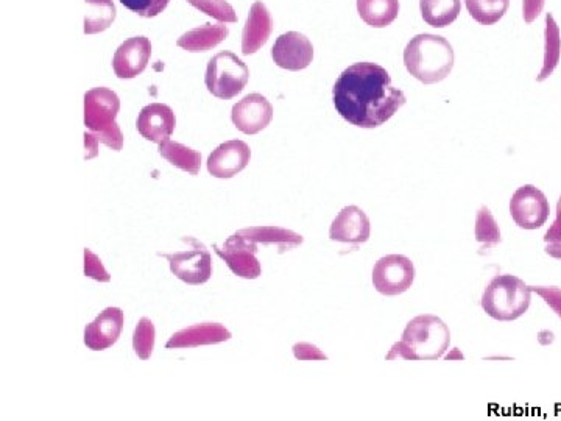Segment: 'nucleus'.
<instances>
[{"label":"nucleus","mask_w":561,"mask_h":421,"mask_svg":"<svg viewBox=\"0 0 561 421\" xmlns=\"http://www.w3.org/2000/svg\"><path fill=\"white\" fill-rule=\"evenodd\" d=\"M231 119L237 130L245 135H256L269 127L272 122V103L262 94H250L234 105Z\"/></svg>","instance_id":"12"},{"label":"nucleus","mask_w":561,"mask_h":421,"mask_svg":"<svg viewBox=\"0 0 561 421\" xmlns=\"http://www.w3.org/2000/svg\"><path fill=\"white\" fill-rule=\"evenodd\" d=\"M159 155L166 158L172 166L184 170L187 174L198 175L202 167V155L191 147L183 146L180 142L170 139L159 144Z\"/></svg>","instance_id":"25"},{"label":"nucleus","mask_w":561,"mask_h":421,"mask_svg":"<svg viewBox=\"0 0 561 421\" xmlns=\"http://www.w3.org/2000/svg\"><path fill=\"white\" fill-rule=\"evenodd\" d=\"M451 344V331L440 317L418 315L407 323L403 337L390 348L387 361H437Z\"/></svg>","instance_id":"2"},{"label":"nucleus","mask_w":561,"mask_h":421,"mask_svg":"<svg viewBox=\"0 0 561 421\" xmlns=\"http://www.w3.org/2000/svg\"><path fill=\"white\" fill-rule=\"evenodd\" d=\"M230 35V30L223 22L220 24H205L198 29L191 30V32L184 33L178 39V47L192 52V54H200V52H208L219 46L222 41H225Z\"/></svg>","instance_id":"20"},{"label":"nucleus","mask_w":561,"mask_h":421,"mask_svg":"<svg viewBox=\"0 0 561 421\" xmlns=\"http://www.w3.org/2000/svg\"><path fill=\"white\" fill-rule=\"evenodd\" d=\"M532 289L515 275H498L485 287L482 309L498 322H513L529 311Z\"/></svg>","instance_id":"4"},{"label":"nucleus","mask_w":561,"mask_h":421,"mask_svg":"<svg viewBox=\"0 0 561 421\" xmlns=\"http://www.w3.org/2000/svg\"><path fill=\"white\" fill-rule=\"evenodd\" d=\"M250 71L247 64L231 52H220L209 61L205 83L217 99H234L247 86Z\"/></svg>","instance_id":"5"},{"label":"nucleus","mask_w":561,"mask_h":421,"mask_svg":"<svg viewBox=\"0 0 561 421\" xmlns=\"http://www.w3.org/2000/svg\"><path fill=\"white\" fill-rule=\"evenodd\" d=\"M370 219L362 209L357 206H345L337 214L329 230V238L342 244H365L370 239Z\"/></svg>","instance_id":"14"},{"label":"nucleus","mask_w":561,"mask_h":421,"mask_svg":"<svg viewBox=\"0 0 561 421\" xmlns=\"http://www.w3.org/2000/svg\"><path fill=\"white\" fill-rule=\"evenodd\" d=\"M256 244L272 245L278 248L279 255L300 247L303 244V236L292 230L281 227H251L237 231Z\"/></svg>","instance_id":"21"},{"label":"nucleus","mask_w":561,"mask_h":421,"mask_svg":"<svg viewBox=\"0 0 561 421\" xmlns=\"http://www.w3.org/2000/svg\"><path fill=\"white\" fill-rule=\"evenodd\" d=\"M466 10L480 25L498 24L509 11L510 0H465Z\"/></svg>","instance_id":"27"},{"label":"nucleus","mask_w":561,"mask_h":421,"mask_svg":"<svg viewBox=\"0 0 561 421\" xmlns=\"http://www.w3.org/2000/svg\"><path fill=\"white\" fill-rule=\"evenodd\" d=\"M99 144L100 142L97 141L96 136L86 131L85 133L86 160H91V158H96V156L99 155Z\"/></svg>","instance_id":"37"},{"label":"nucleus","mask_w":561,"mask_h":421,"mask_svg":"<svg viewBox=\"0 0 561 421\" xmlns=\"http://www.w3.org/2000/svg\"><path fill=\"white\" fill-rule=\"evenodd\" d=\"M293 354L298 361H326L328 359L320 348L312 344H304V342L293 345Z\"/></svg>","instance_id":"35"},{"label":"nucleus","mask_w":561,"mask_h":421,"mask_svg":"<svg viewBox=\"0 0 561 421\" xmlns=\"http://www.w3.org/2000/svg\"><path fill=\"white\" fill-rule=\"evenodd\" d=\"M474 236H476V241L482 244L484 248H493L501 244V230H499L498 222H496L487 206H482L477 211Z\"/></svg>","instance_id":"28"},{"label":"nucleus","mask_w":561,"mask_h":421,"mask_svg":"<svg viewBox=\"0 0 561 421\" xmlns=\"http://www.w3.org/2000/svg\"><path fill=\"white\" fill-rule=\"evenodd\" d=\"M192 245L187 252L173 253V255H163L169 261L170 270L178 280L184 281L191 286H200L209 281L212 275V258L208 248L194 238H184Z\"/></svg>","instance_id":"8"},{"label":"nucleus","mask_w":561,"mask_h":421,"mask_svg":"<svg viewBox=\"0 0 561 421\" xmlns=\"http://www.w3.org/2000/svg\"><path fill=\"white\" fill-rule=\"evenodd\" d=\"M561 58V32L552 13L546 15V27H544V58L543 68L538 74L537 82L543 83L544 80L554 74L558 68Z\"/></svg>","instance_id":"24"},{"label":"nucleus","mask_w":561,"mask_h":421,"mask_svg":"<svg viewBox=\"0 0 561 421\" xmlns=\"http://www.w3.org/2000/svg\"><path fill=\"white\" fill-rule=\"evenodd\" d=\"M357 13L373 29H385L399 15V0H357Z\"/></svg>","instance_id":"22"},{"label":"nucleus","mask_w":561,"mask_h":421,"mask_svg":"<svg viewBox=\"0 0 561 421\" xmlns=\"http://www.w3.org/2000/svg\"><path fill=\"white\" fill-rule=\"evenodd\" d=\"M120 100L108 88H94L85 94V125L92 133H105L116 127Z\"/></svg>","instance_id":"10"},{"label":"nucleus","mask_w":561,"mask_h":421,"mask_svg":"<svg viewBox=\"0 0 561 421\" xmlns=\"http://www.w3.org/2000/svg\"><path fill=\"white\" fill-rule=\"evenodd\" d=\"M273 32V19L262 2H255L248 15L242 35V54L253 55L269 41Z\"/></svg>","instance_id":"18"},{"label":"nucleus","mask_w":561,"mask_h":421,"mask_svg":"<svg viewBox=\"0 0 561 421\" xmlns=\"http://www.w3.org/2000/svg\"><path fill=\"white\" fill-rule=\"evenodd\" d=\"M551 214V205L541 189L533 184H524L516 189L510 200V216L523 230H538L546 225Z\"/></svg>","instance_id":"6"},{"label":"nucleus","mask_w":561,"mask_h":421,"mask_svg":"<svg viewBox=\"0 0 561 421\" xmlns=\"http://www.w3.org/2000/svg\"><path fill=\"white\" fill-rule=\"evenodd\" d=\"M420 11L427 25L445 29L462 13V0H420Z\"/></svg>","instance_id":"23"},{"label":"nucleus","mask_w":561,"mask_h":421,"mask_svg":"<svg viewBox=\"0 0 561 421\" xmlns=\"http://www.w3.org/2000/svg\"><path fill=\"white\" fill-rule=\"evenodd\" d=\"M454 49L448 39L432 33L413 36L404 49L407 72L424 85H435L448 77L454 68Z\"/></svg>","instance_id":"3"},{"label":"nucleus","mask_w":561,"mask_h":421,"mask_svg":"<svg viewBox=\"0 0 561 421\" xmlns=\"http://www.w3.org/2000/svg\"><path fill=\"white\" fill-rule=\"evenodd\" d=\"M214 250L228 264L234 275L247 280H256L261 275V262L256 258L258 244L242 234H233L231 238L226 239L223 248L214 245Z\"/></svg>","instance_id":"9"},{"label":"nucleus","mask_w":561,"mask_h":421,"mask_svg":"<svg viewBox=\"0 0 561 421\" xmlns=\"http://www.w3.org/2000/svg\"><path fill=\"white\" fill-rule=\"evenodd\" d=\"M443 358H445L446 361H454V359H460V361H462L463 354L460 353L459 348H454V350H451V353L445 354Z\"/></svg>","instance_id":"39"},{"label":"nucleus","mask_w":561,"mask_h":421,"mask_svg":"<svg viewBox=\"0 0 561 421\" xmlns=\"http://www.w3.org/2000/svg\"><path fill=\"white\" fill-rule=\"evenodd\" d=\"M231 339L230 331L219 323H203V325L191 326L186 330L178 331L170 337L166 347L170 350L178 348H195L202 345L220 344Z\"/></svg>","instance_id":"19"},{"label":"nucleus","mask_w":561,"mask_h":421,"mask_svg":"<svg viewBox=\"0 0 561 421\" xmlns=\"http://www.w3.org/2000/svg\"><path fill=\"white\" fill-rule=\"evenodd\" d=\"M544 252L554 259H561V195L555 209V220L544 234Z\"/></svg>","instance_id":"31"},{"label":"nucleus","mask_w":561,"mask_h":421,"mask_svg":"<svg viewBox=\"0 0 561 421\" xmlns=\"http://www.w3.org/2000/svg\"><path fill=\"white\" fill-rule=\"evenodd\" d=\"M415 281V266L407 256L387 255L373 267V286L385 297L404 294Z\"/></svg>","instance_id":"7"},{"label":"nucleus","mask_w":561,"mask_h":421,"mask_svg":"<svg viewBox=\"0 0 561 421\" xmlns=\"http://www.w3.org/2000/svg\"><path fill=\"white\" fill-rule=\"evenodd\" d=\"M133 348L142 361H147L152 356L153 348H155V325L147 317L139 320L138 326H136Z\"/></svg>","instance_id":"29"},{"label":"nucleus","mask_w":561,"mask_h":421,"mask_svg":"<svg viewBox=\"0 0 561 421\" xmlns=\"http://www.w3.org/2000/svg\"><path fill=\"white\" fill-rule=\"evenodd\" d=\"M533 294L540 295L555 314L561 319V289L557 286H530Z\"/></svg>","instance_id":"34"},{"label":"nucleus","mask_w":561,"mask_h":421,"mask_svg":"<svg viewBox=\"0 0 561 421\" xmlns=\"http://www.w3.org/2000/svg\"><path fill=\"white\" fill-rule=\"evenodd\" d=\"M538 342H540L541 345H551L552 342H554V333H552V331H541L540 334H538Z\"/></svg>","instance_id":"38"},{"label":"nucleus","mask_w":561,"mask_h":421,"mask_svg":"<svg viewBox=\"0 0 561 421\" xmlns=\"http://www.w3.org/2000/svg\"><path fill=\"white\" fill-rule=\"evenodd\" d=\"M272 57L278 68L292 72L303 71L314 60V46L303 33L287 32L276 39Z\"/></svg>","instance_id":"11"},{"label":"nucleus","mask_w":561,"mask_h":421,"mask_svg":"<svg viewBox=\"0 0 561 421\" xmlns=\"http://www.w3.org/2000/svg\"><path fill=\"white\" fill-rule=\"evenodd\" d=\"M124 312L119 308H106L85 330V345L92 351L113 347L124 330Z\"/></svg>","instance_id":"16"},{"label":"nucleus","mask_w":561,"mask_h":421,"mask_svg":"<svg viewBox=\"0 0 561 421\" xmlns=\"http://www.w3.org/2000/svg\"><path fill=\"white\" fill-rule=\"evenodd\" d=\"M250 158L247 142L228 141L209 155L208 172L216 178H233L248 166Z\"/></svg>","instance_id":"15"},{"label":"nucleus","mask_w":561,"mask_h":421,"mask_svg":"<svg viewBox=\"0 0 561 421\" xmlns=\"http://www.w3.org/2000/svg\"><path fill=\"white\" fill-rule=\"evenodd\" d=\"M85 275L100 283H108L111 280L110 273L106 272L99 256L94 255L89 248H85Z\"/></svg>","instance_id":"33"},{"label":"nucleus","mask_w":561,"mask_h":421,"mask_svg":"<svg viewBox=\"0 0 561 421\" xmlns=\"http://www.w3.org/2000/svg\"><path fill=\"white\" fill-rule=\"evenodd\" d=\"M85 33L86 35H96L110 29L116 18V8L113 0H85Z\"/></svg>","instance_id":"26"},{"label":"nucleus","mask_w":561,"mask_h":421,"mask_svg":"<svg viewBox=\"0 0 561 421\" xmlns=\"http://www.w3.org/2000/svg\"><path fill=\"white\" fill-rule=\"evenodd\" d=\"M546 0H523V18L527 24L537 21L543 13Z\"/></svg>","instance_id":"36"},{"label":"nucleus","mask_w":561,"mask_h":421,"mask_svg":"<svg viewBox=\"0 0 561 421\" xmlns=\"http://www.w3.org/2000/svg\"><path fill=\"white\" fill-rule=\"evenodd\" d=\"M187 2L223 24L237 21L236 11L226 0H187Z\"/></svg>","instance_id":"30"},{"label":"nucleus","mask_w":561,"mask_h":421,"mask_svg":"<svg viewBox=\"0 0 561 421\" xmlns=\"http://www.w3.org/2000/svg\"><path fill=\"white\" fill-rule=\"evenodd\" d=\"M169 2L170 0H120V4L141 18H155L166 10Z\"/></svg>","instance_id":"32"},{"label":"nucleus","mask_w":561,"mask_h":421,"mask_svg":"<svg viewBox=\"0 0 561 421\" xmlns=\"http://www.w3.org/2000/svg\"><path fill=\"white\" fill-rule=\"evenodd\" d=\"M332 97L337 113L359 128L381 127L406 105L404 92L393 86L387 69L368 61L345 69Z\"/></svg>","instance_id":"1"},{"label":"nucleus","mask_w":561,"mask_h":421,"mask_svg":"<svg viewBox=\"0 0 561 421\" xmlns=\"http://www.w3.org/2000/svg\"><path fill=\"white\" fill-rule=\"evenodd\" d=\"M152 57V44L145 36H135L120 44L113 58L114 74L119 78H136L147 68Z\"/></svg>","instance_id":"13"},{"label":"nucleus","mask_w":561,"mask_h":421,"mask_svg":"<svg viewBox=\"0 0 561 421\" xmlns=\"http://www.w3.org/2000/svg\"><path fill=\"white\" fill-rule=\"evenodd\" d=\"M138 131L147 141L161 144L172 136L175 130V113L163 103H150L142 108L138 116Z\"/></svg>","instance_id":"17"}]
</instances>
